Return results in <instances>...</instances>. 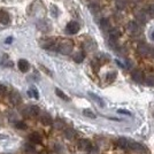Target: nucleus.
Returning <instances> with one entry per match:
<instances>
[{
  "label": "nucleus",
  "mask_w": 154,
  "mask_h": 154,
  "mask_svg": "<svg viewBox=\"0 0 154 154\" xmlns=\"http://www.w3.org/2000/svg\"><path fill=\"white\" fill-rule=\"evenodd\" d=\"M116 145H117V147L121 148V149H127V148H128V145H129V140H128L127 138L121 137V138H119V139L116 140Z\"/></svg>",
  "instance_id": "obj_10"
},
{
  "label": "nucleus",
  "mask_w": 154,
  "mask_h": 154,
  "mask_svg": "<svg viewBox=\"0 0 154 154\" xmlns=\"http://www.w3.org/2000/svg\"><path fill=\"white\" fill-rule=\"evenodd\" d=\"M11 101H12L14 105H19V104H21L22 99H21L20 93H17V92H13L12 96H11Z\"/></svg>",
  "instance_id": "obj_17"
},
{
  "label": "nucleus",
  "mask_w": 154,
  "mask_h": 154,
  "mask_svg": "<svg viewBox=\"0 0 154 154\" xmlns=\"http://www.w3.org/2000/svg\"><path fill=\"white\" fill-rule=\"evenodd\" d=\"M52 9H53V13H52V15H53V16H56V15H58V14H56V8H55L54 6H52Z\"/></svg>",
  "instance_id": "obj_35"
},
{
  "label": "nucleus",
  "mask_w": 154,
  "mask_h": 154,
  "mask_svg": "<svg viewBox=\"0 0 154 154\" xmlns=\"http://www.w3.org/2000/svg\"><path fill=\"white\" fill-rule=\"evenodd\" d=\"M89 96L92 98V100L93 101H96L100 107H105V101L99 97V96H97L96 93H93V92H89Z\"/></svg>",
  "instance_id": "obj_12"
},
{
  "label": "nucleus",
  "mask_w": 154,
  "mask_h": 154,
  "mask_svg": "<svg viewBox=\"0 0 154 154\" xmlns=\"http://www.w3.org/2000/svg\"><path fill=\"white\" fill-rule=\"evenodd\" d=\"M115 76H116L115 72H109V74H107V81H108V82H112L113 80H115Z\"/></svg>",
  "instance_id": "obj_30"
},
{
  "label": "nucleus",
  "mask_w": 154,
  "mask_h": 154,
  "mask_svg": "<svg viewBox=\"0 0 154 154\" xmlns=\"http://www.w3.org/2000/svg\"><path fill=\"white\" fill-rule=\"evenodd\" d=\"M40 121H42V123H43L44 125H51V124L53 123V119H52V116H51L50 114H47V113H44V114L42 115Z\"/></svg>",
  "instance_id": "obj_11"
},
{
  "label": "nucleus",
  "mask_w": 154,
  "mask_h": 154,
  "mask_svg": "<svg viewBox=\"0 0 154 154\" xmlns=\"http://www.w3.org/2000/svg\"><path fill=\"white\" fill-rule=\"evenodd\" d=\"M40 68H42V69H43V70H44V71H45V72H46V74H48V75H50V76H52V72H51V71H50V70H48V69H46V68H45V67H44V66H40Z\"/></svg>",
  "instance_id": "obj_34"
},
{
  "label": "nucleus",
  "mask_w": 154,
  "mask_h": 154,
  "mask_svg": "<svg viewBox=\"0 0 154 154\" xmlns=\"http://www.w3.org/2000/svg\"><path fill=\"white\" fill-rule=\"evenodd\" d=\"M58 51H59L61 54H64V55L70 54V53L72 52V43L69 42V40H64V42L59 43Z\"/></svg>",
  "instance_id": "obj_1"
},
{
  "label": "nucleus",
  "mask_w": 154,
  "mask_h": 154,
  "mask_svg": "<svg viewBox=\"0 0 154 154\" xmlns=\"http://www.w3.org/2000/svg\"><path fill=\"white\" fill-rule=\"evenodd\" d=\"M137 51H138L139 55H141V56H147V55L149 54V52H151L149 47H148L146 44H140V45H138Z\"/></svg>",
  "instance_id": "obj_8"
},
{
  "label": "nucleus",
  "mask_w": 154,
  "mask_h": 154,
  "mask_svg": "<svg viewBox=\"0 0 154 154\" xmlns=\"http://www.w3.org/2000/svg\"><path fill=\"white\" fill-rule=\"evenodd\" d=\"M55 93H56V96L59 97V98H61V99H63V100H66V101H68L69 100V98L60 90V89H55Z\"/></svg>",
  "instance_id": "obj_22"
},
{
  "label": "nucleus",
  "mask_w": 154,
  "mask_h": 154,
  "mask_svg": "<svg viewBox=\"0 0 154 154\" xmlns=\"http://www.w3.org/2000/svg\"><path fill=\"white\" fill-rule=\"evenodd\" d=\"M54 127H55L56 129H63V128H64V123H63L61 120H58V121H55Z\"/></svg>",
  "instance_id": "obj_29"
},
{
  "label": "nucleus",
  "mask_w": 154,
  "mask_h": 154,
  "mask_svg": "<svg viewBox=\"0 0 154 154\" xmlns=\"http://www.w3.org/2000/svg\"><path fill=\"white\" fill-rule=\"evenodd\" d=\"M80 24H78V22H76V21H71V22H69L68 24H67V27H66V31H67V33H69V35H75V33H77L80 31Z\"/></svg>",
  "instance_id": "obj_4"
},
{
  "label": "nucleus",
  "mask_w": 154,
  "mask_h": 154,
  "mask_svg": "<svg viewBox=\"0 0 154 154\" xmlns=\"http://www.w3.org/2000/svg\"><path fill=\"white\" fill-rule=\"evenodd\" d=\"M89 152H90V154H99V149L96 148V147L94 148H91Z\"/></svg>",
  "instance_id": "obj_33"
},
{
  "label": "nucleus",
  "mask_w": 154,
  "mask_h": 154,
  "mask_svg": "<svg viewBox=\"0 0 154 154\" xmlns=\"http://www.w3.org/2000/svg\"><path fill=\"white\" fill-rule=\"evenodd\" d=\"M116 6L119 9H123L125 7V0H116Z\"/></svg>",
  "instance_id": "obj_27"
},
{
  "label": "nucleus",
  "mask_w": 154,
  "mask_h": 154,
  "mask_svg": "<svg viewBox=\"0 0 154 154\" xmlns=\"http://www.w3.org/2000/svg\"><path fill=\"white\" fill-rule=\"evenodd\" d=\"M109 27H110V24H109V21H108L107 19H102V20L100 21V28H101L102 30L107 31V30H109Z\"/></svg>",
  "instance_id": "obj_20"
},
{
  "label": "nucleus",
  "mask_w": 154,
  "mask_h": 154,
  "mask_svg": "<svg viewBox=\"0 0 154 154\" xmlns=\"http://www.w3.org/2000/svg\"><path fill=\"white\" fill-rule=\"evenodd\" d=\"M117 113L119 114H124V115H131V113L129 110H127V109H119Z\"/></svg>",
  "instance_id": "obj_32"
},
{
  "label": "nucleus",
  "mask_w": 154,
  "mask_h": 154,
  "mask_svg": "<svg viewBox=\"0 0 154 154\" xmlns=\"http://www.w3.org/2000/svg\"><path fill=\"white\" fill-rule=\"evenodd\" d=\"M152 38H153V39H154V31H153V32H152Z\"/></svg>",
  "instance_id": "obj_37"
},
{
  "label": "nucleus",
  "mask_w": 154,
  "mask_h": 154,
  "mask_svg": "<svg viewBox=\"0 0 154 154\" xmlns=\"http://www.w3.org/2000/svg\"><path fill=\"white\" fill-rule=\"evenodd\" d=\"M152 54H153V56H154V50H153V52H152Z\"/></svg>",
  "instance_id": "obj_38"
},
{
  "label": "nucleus",
  "mask_w": 154,
  "mask_h": 154,
  "mask_svg": "<svg viewBox=\"0 0 154 154\" xmlns=\"http://www.w3.org/2000/svg\"><path fill=\"white\" fill-rule=\"evenodd\" d=\"M127 29H128V31L131 32V33H137V31H138V25H137L136 22L130 21V22L128 23V25H127Z\"/></svg>",
  "instance_id": "obj_14"
},
{
  "label": "nucleus",
  "mask_w": 154,
  "mask_h": 154,
  "mask_svg": "<svg viewBox=\"0 0 154 154\" xmlns=\"http://www.w3.org/2000/svg\"><path fill=\"white\" fill-rule=\"evenodd\" d=\"M9 21H11V19H9V15L7 13H5V12L0 13V22H1L3 24H8Z\"/></svg>",
  "instance_id": "obj_18"
},
{
  "label": "nucleus",
  "mask_w": 154,
  "mask_h": 154,
  "mask_svg": "<svg viewBox=\"0 0 154 154\" xmlns=\"http://www.w3.org/2000/svg\"><path fill=\"white\" fill-rule=\"evenodd\" d=\"M24 149H25V152H28V153H33V152H35V146L31 145V144H27V145L24 146Z\"/></svg>",
  "instance_id": "obj_26"
},
{
  "label": "nucleus",
  "mask_w": 154,
  "mask_h": 154,
  "mask_svg": "<svg viewBox=\"0 0 154 154\" xmlns=\"http://www.w3.org/2000/svg\"><path fill=\"white\" fill-rule=\"evenodd\" d=\"M83 60H84V54L82 52H80V53H77V54L74 55V61L77 62V63L83 62Z\"/></svg>",
  "instance_id": "obj_21"
},
{
  "label": "nucleus",
  "mask_w": 154,
  "mask_h": 154,
  "mask_svg": "<svg viewBox=\"0 0 154 154\" xmlns=\"http://www.w3.org/2000/svg\"><path fill=\"white\" fill-rule=\"evenodd\" d=\"M42 47L48 51H58L59 42H56L55 39H45L42 42Z\"/></svg>",
  "instance_id": "obj_2"
},
{
  "label": "nucleus",
  "mask_w": 154,
  "mask_h": 154,
  "mask_svg": "<svg viewBox=\"0 0 154 154\" xmlns=\"http://www.w3.org/2000/svg\"><path fill=\"white\" fill-rule=\"evenodd\" d=\"M83 114H84L85 116L90 117V119H96V117H97V115H96L91 109H84V110H83Z\"/></svg>",
  "instance_id": "obj_23"
},
{
  "label": "nucleus",
  "mask_w": 154,
  "mask_h": 154,
  "mask_svg": "<svg viewBox=\"0 0 154 154\" xmlns=\"http://www.w3.org/2000/svg\"><path fill=\"white\" fill-rule=\"evenodd\" d=\"M17 67H19V69H20L22 72H27V71L29 70V68H30V64H29V62H28L27 60L21 59V60L17 62Z\"/></svg>",
  "instance_id": "obj_9"
},
{
  "label": "nucleus",
  "mask_w": 154,
  "mask_h": 154,
  "mask_svg": "<svg viewBox=\"0 0 154 154\" xmlns=\"http://www.w3.org/2000/svg\"><path fill=\"white\" fill-rule=\"evenodd\" d=\"M131 78L137 82V83H140L144 81V72L140 70V69H135L132 72H131Z\"/></svg>",
  "instance_id": "obj_5"
},
{
  "label": "nucleus",
  "mask_w": 154,
  "mask_h": 154,
  "mask_svg": "<svg viewBox=\"0 0 154 154\" xmlns=\"http://www.w3.org/2000/svg\"><path fill=\"white\" fill-rule=\"evenodd\" d=\"M76 131L74 130V129H71V128H68V129H66L64 130V137L67 138V139H74L75 137H76Z\"/></svg>",
  "instance_id": "obj_15"
},
{
  "label": "nucleus",
  "mask_w": 154,
  "mask_h": 154,
  "mask_svg": "<svg viewBox=\"0 0 154 154\" xmlns=\"http://www.w3.org/2000/svg\"><path fill=\"white\" fill-rule=\"evenodd\" d=\"M136 19L138 20V22H141V23H145L146 20H147V16H146V13L144 12H138L136 14Z\"/></svg>",
  "instance_id": "obj_19"
},
{
  "label": "nucleus",
  "mask_w": 154,
  "mask_h": 154,
  "mask_svg": "<svg viewBox=\"0 0 154 154\" xmlns=\"http://www.w3.org/2000/svg\"><path fill=\"white\" fill-rule=\"evenodd\" d=\"M120 36H121V31L119 29H113V30L109 31V38L113 42H116L120 38Z\"/></svg>",
  "instance_id": "obj_13"
},
{
  "label": "nucleus",
  "mask_w": 154,
  "mask_h": 154,
  "mask_svg": "<svg viewBox=\"0 0 154 154\" xmlns=\"http://www.w3.org/2000/svg\"><path fill=\"white\" fill-rule=\"evenodd\" d=\"M29 139H30V141H31L32 144H40V143H42V137H40V135L37 133V132L31 133Z\"/></svg>",
  "instance_id": "obj_16"
},
{
  "label": "nucleus",
  "mask_w": 154,
  "mask_h": 154,
  "mask_svg": "<svg viewBox=\"0 0 154 154\" xmlns=\"http://www.w3.org/2000/svg\"><path fill=\"white\" fill-rule=\"evenodd\" d=\"M15 127H16V129H20V130H25L27 129V124L24 122H22V121L16 122L15 123Z\"/></svg>",
  "instance_id": "obj_25"
},
{
  "label": "nucleus",
  "mask_w": 154,
  "mask_h": 154,
  "mask_svg": "<svg viewBox=\"0 0 154 154\" xmlns=\"http://www.w3.org/2000/svg\"><path fill=\"white\" fill-rule=\"evenodd\" d=\"M78 147H80V149H82L84 152H89L92 148V144H91V141L89 139L84 138V139H81L78 141Z\"/></svg>",
  "instance_id": "obj_6"
},
{
  "label": "nucleus",
  "mask_w": 154,
  "mask_h": 154,
  "mask_svg": "<svg viewBox=\"0 0 154 154\" xmlns=\"http://www.w3.org/2000/svg\"><path fill=\"white\" fill-rule=\"evenodd\" d=\"M6 92H7V89H6V86H5V85H1V84H0V96H4Z\"/></svg>",
  "instance_id": "obj_31"
},
{
  "label": "nucleus",
  "mask_w": 154,
  "mask_h": 154,
  "mask_svg": "<svg viewBox=\"0 0 154 154\" xmlns=\"http://www.w3.org/2000/svg\"><path fill=\"white\" fill-rule=\"evenodd\" d=\"M145 82H146V84H147L148 86H154V76H148V77H146Z\"/></svg>",
  "instance_id": "obj_24"
},
{
  "label": "nucleus",
  "mask_w": 154,
  "mask_h": 154,
  "mask_svg": "<svg viewBox=\"0 0 154 154\" xmlns=\"http://www.w3.org/2000/svg\"><path fill=\"white\" fill-rule=\"evenodd\" d=\"M12 42V38H7V40H6V43H11Z\"/></svg>",
  "instance_id": "obj_36"
},
{
  "label": "nucleus",
  "mask_w": 154,
  "mask_h": 154,
  "mask_svg": "<svg viewBox=\"0 0 154 154\" xmlns=\"http://www.w3.org/2000/svg\"><path fill=\"white\" fill-rule=\"evenodd\" d=\"M128 148L131 149V151H133V152H136V153H140V152L145 151V147L141 144L137 143V141H129Z\"/></svg>",
  "instance_id": "obj_7"
},
{
  "label": "nucleus",
  "mask_w": 154,
  "mask_h": 154,
  "mask_svg": "<svg viewBox=\"0 0 154 154\" xmlns=\"http://www.w3.org/2000/svg\"><path fill=\"white\" fill-rule=\"evenodd\" d=\"M153 116H154V113H153Z\"/></svg>",
  "instance_id": "obj_39"
},
{
  "label": "nucleus",
  "mask_w": 154,
  "mask_h": 154,
  "mask_svg": "<svg viewBox=\"0 0 154 154\" xmlns=\"http://www.w3.org/2000/svg\"><path fill=\"white\" fill-rule=\"evenodd\" d=\"M22 114L25 117H35V116H37L39 114V107L38 106H35V105L28 106V107H25L22 110Z\"/></svg>",
  "instance_id": "obj_3"
},
{
  "label": "nucleus",
  "mask_w": 154,
  "mask_h": 154,
  "mask_svg": "<svg viewBox=\"0 0 154 154\" xmlns=\"http://www.w3.org/2000/svg\"><path fill=\"white\" fill-rule=\"evenodd\" d=\"M28 94H29L30 97H33V98H36V99H38V97H39V94H38V91H36L35 89H31V90L28 92Z\"/></svg>",
  "instance_id": "obj_28"
}]
</instances>
